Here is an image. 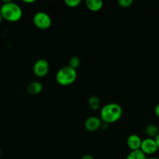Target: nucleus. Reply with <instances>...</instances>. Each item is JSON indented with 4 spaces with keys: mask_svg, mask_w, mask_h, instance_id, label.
<instances>
[{
    "mask_svg": "<svg viewBox=\"0 0 159 159\" xmlns=\"http://www.w3.org/2000/svg\"><path fill=\"white\" fill-rule=\"evenodd\" d=\"M0 12L3 20L9 22H17L23 16L21 7L16 2L10 1H4L0 8Z\"/></svg>",
    "mask_w": 159,
    "mask_h": 159,
    "instance_id": "1",
    "label": "nucleus"
},
{
    "mask_svg": "<svg viewBox=\"0 0 159 159\" xmlns=\"http://www.w3.org/2000/svg\"><path fill=\"white\" fill-rule=\"evenodd\" d=\"M123 115V109L121 106L117 103L106 104L102 107L100 113L101 121L105 124H110L118 121Z\"/></svg>",
    "mask_w": 159,
    "mask_h": 159,
    "instance_id": "2",
    "label": "nucleus"
},
{
    "mask_svg": "<svg viewBox=\"0 0 159 159\" xmlns=\"http://www.w3.org/2000/svg\"><path fill=\"white\" fill-rule=\"evenodd\" d=\"M76 77L77 73L76 70L69 66H65L57 71L55 79L59 85H69L76 81Z\"/></svg>",
    "mask_w": 159,
    "mask_h": 159,
    "instance_id": "3",
    "label": "nucleus"
},
{
    "mask_svg": "<svg viewBox=\"0 0 159 159\" xmlns=\"http://www.w3.org/2000/svg\"><path fill=\"white\" fill-rule=\"evenodd\" d=\"M33 23L38 29L47 30L51 26V19L47 12L40 11L34 14L33 17Z\"/></svg>",
    "mask_w": 159,
    "mask_h": 159,
    "instance_id": "4",
    "label": "nucleus"
},
{
    "mask_svg": "<svg viewBox=\"0 0 159 159\" xmlns=\"http://www.w3.org/2000/svg\"><path fill=\"white\" fill-rule=\"evenodd\" d=\"M49 63L45 59H39L36 61L33 66V71L36 76L39 78L45 77L49 72Z\"/></svg>",
    "mask_w": 159,
    "mask_h": 159,
    "instance_id": "5",
    "label": "nucleus"
},
{
    "mask_svg": "<svg viewBox=\"0 0 159 159\" xmlns=\"http://www.w3.org/2000/svg\"><path fill=\"white\" fill-rule=\"evenodd\" d=\"M140 150L146 155H153V154L156 153L158 148H157V146L156 144L155 141H154V138H147L142 140Z\"/></svg>",
    "mask_w": 159,
    "mask_h": 159,
    "instance_id": "6",
    "label": "nucleus"
},
{
    "mask_svg": "<svg viewBox=\"0 0 159 159\" xmlns=\"http://www.w3.org/2000/svg\"><path fill=\"white\" fill-rule=\"evenodd\" d=\"M102 125V121L101 118L98 116H90L87 118L84 123V127L88 131L94 132L101 128Z\"/></svg>",
    "mask_w": 159,
    "mask_h": 159,
    "instance_id": "7",
    "label": "nucleus"
},
{
    "mask_svg": "<svg viewBox=\"0 0 159 159\" xmlns=\"http://www.w3.org/2000/svg\"><path fill=\"white\" fill-rule=\"evenodd\" d=\"M142 140L140 136L137 134H131L128 137L126 144H127L128 148L131 151L140 150V146H141Z\"/></svg>",
    "mask_w": 159,
    "mask_h": 159,
    "instance_id": "8",
    "label": "nucleus"
},
{
    "mask_svg": "<svg viewBox=\"0 0 159 159\" xmlns=\"http://www.w3.org/2000/svg\"><path fill=\"white\" fill-rule=\"evenodd\" d=\"M43 89V85L39 82H33L27 85L26 91L29 94L37 95L39 94Z\"/></svg>",
    "mask_w": 159,
    "mask_h": 159,
    "instance_id": "9",
    "label": "nucleus"
},
{
    "mask_svg": "<svg viewBox=\"0 0 159 159\" xmlns=\"http://www.w3.org/2000/svg\"><path fill=\"white\" fill-rule=\"evenodd\" d=\"M86 6L91 11H99L103 6V2L101 0H87Z\"/></svg>",
    "mask_w": 159,
    "mask_h": 159,
    "instance_id": "10",
    "label": "nucleus"
},
{
    "mask_svg": "<svg viewBox=\"0 0 159 159\" xmlns=\"http://www.w3.org/2000/svg\"><path fill=\"white\" fill-rule=\"evenodd\" d=\"M145 133L147 135L148 138H154L159 133L158 127L154 124H149L145 128Z\"/></svg>",
    "mask_w": 159,
    "mask_h": 159,
    "instance_id": "11",
    "label": "nucleus"
},
{
    "mask_svg": "<svg viewBox=\"0 0 159 159\" xmlns=\"http://www.w3.org/2000/svg\"><path fill=\"white\" fill-rule=\"evenodd\" d=\"M126 159H147V155L140 150L131 151Z\"/></svg>",
    "mask_w": 159,
    "mask_h": 159,
    "instance_id": "12",
    "label": "nucleus"
},
{
    "mask_svg": "<svg viewBox=\"0 0 159 159\" xmlns=\"http://www.w3.org/2000/svg\"><path fill=\"white\" fill-rule=\"evenodd\" d=\"M88 104L90 108L94 110H96L100 107V100L97 96H90L88 99Z\"/></svg>",
    "mask_w": 159,
    "mask_h": 159,
    "instance_id": "13",
    "label": "nucleus"
},
{
    "mask_svg": "<svg viewBox=\"0 0 159 159\" xmlns=\"http://www.w3.org/2000/svg\"><path fill=\"white\" fill-rule=\"evenodd\" d=\"M80 59L79 57H76V56L70 57V61H69V67L76 70L80 66Z\"/></svg>",
    "mask_w": 159,
    "mask_h": 159,
    "instance_id": "14",
    "label": "nucleus"
},
{
    "mask_svg": "<svg viewBox=\"0 0 159 159\" xmlns=\"http://www.w3.org/2000/svg\"><path fill=\"white\" fill-rule=\"evenodd\" d=\"M80 3V0H65V4L70 8L77 7Z\"/></svg>",
    "mask_w": 159,
    "mask_h": 159,
    "instance_id": "15",
    "label": "nucleus"
},
{
    "mask_svg": "<svg viewBox=\"0 0 159 159\" xmlns=\"http://www.w3.org/2000/svg\"><path fill=\"white\" fill-rule=\"evenodd\" d=\"M132 3H133L132 0H118V4L119 5L120 7L123 8L130 7Z\"/></svg>",
    "mask_w": 159,
    "mask_h": 159,
    "instance_id": "16",
    "label": "nucleus"
},
{
    "mask_svg": "<svg viewBox=\"0 0 159 159\" xmlns=\"http://www.w3.org/2000/svg\"><path fill=\"white\" fill-rule=\"evenodd\" d=\"M154 113H155L156 116L159 118V103L157 104L155 107V108H154Z\"/></svg>",
    "mask_w": 159,
    "mask_h": 159,
    "instance_id": "17",
    "label": "nucleus"
},
{
    "mask_svg": "<svg viewBox=\"0 0 159 159\" xmlns=\"http://www.w3.org/2000/svg\"><path fill=\"white\" fill-rule=\"evenodd\" d=\"M154 141H155L156 144H157V148H158V150H159V133L157 134V136L154 138Z\"/></svg>",
    "mask_w": 159,
    "mask_h": 159,
    "instance_id": "18",
    "label": "nucleus"
},
{
    "mask_svg": "<svg viewBox=\"0 0 159 159\" xmlns=\"http://www.w3.org/2000/svg\"><path fill=\"white\" fill-rule=\"evenodd\" d=\"M81 159H94V157L92 156V155H84V156L82 157V158H81Z\"/></svg>",
    "mask_w": 159,
    "mask_h": 159,
    "instance_id": "19",
    "label": "nucleus"
},
{
    "mask_svg": "<svg viewBox=\"0 0 159 159\" xmlns=\"http://www.w3.org/2000/svg\"><path fill=\"white\" fill-rule=\"evenodd\" d=\"M23 2L26 3H32V2H34V0H30V1H26V0H25V1Z\"/></svg>",
    "mask_w": 159,
    "mask_h": 159,
    "instance_id": "20",
    "label": "nucleus"
},
{
    "mask_svg": "<svg viewBox=\"0 0 159 159\" xmlns=\"http://www.w3.org/2000/svg\"><path fill=\"white\" fill-rule=\"evenodd\" d=\"M2 20H3V18H2V16L1 12H0V23H1V22L2 21Z\"/></svg>",
    "mask_w": 159,
    "mask_h": 159,
    "instance_id": "21",
    "label": "nucleus"
},
{
    "mask_svg": "<svg viewBox=\"0 0 159 159\" xmlns=\"http://www.w3.org/2000/svg\"><path fill=\"white\" fill-rule=\"evenodd\" d=\"M147 159H158V158H148Z\"/></svg>",
    "mask_w": 159,
    "mask_h": 159,
    "instance_id": "22",
    "label": "nucleus"
},
{
    "mask_svg": "<svg viewBox=\"0 0 159 159\" xmlns=\"http://www.w3.org/2000/svg\"><path fill=\"white\" fill-rule=\"evenodd\" d=\"M0 155H1V149H0Z\"/></svg>",
    "mask_w": 159,
    "mask_h": 159,
    "instance_id": "23",
    "label": "nucleus"
}]
</instances>
